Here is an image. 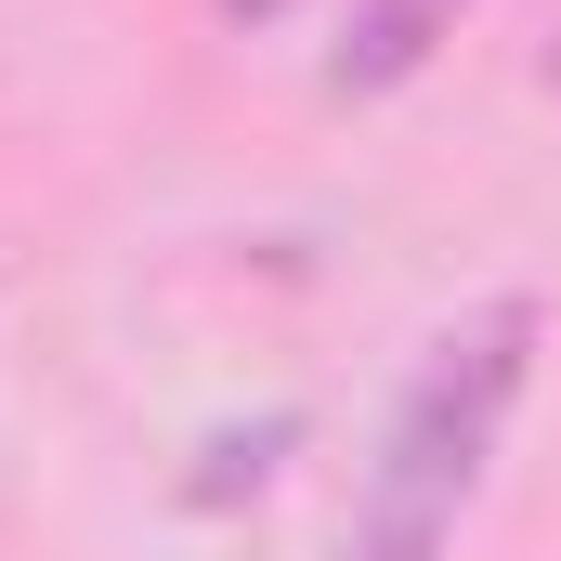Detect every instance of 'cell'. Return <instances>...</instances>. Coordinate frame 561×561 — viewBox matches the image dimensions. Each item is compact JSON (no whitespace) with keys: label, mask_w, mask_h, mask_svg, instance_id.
Here are the masks:
<instances>
[{"label":"cell","mask_w":561,"mask_h":561,"mask_svg":"<svg viewBox=\"0 0 561 561\" xmlns=\"http://www.w3.org/2000/svg\"><path fill=\"white\" fill-rule=\"evenodd\" d=\"M287 444H300V419H262V431H222V444H209V470H196L183 496H196V510H222L236 483H262V470H275Z\"/></svg>","instance_id":"3957f363"},{"label":"cell","mask_w":561,"mask_h":561,"mask_svg":"<svg viewBox=\"0 0 561 561\" xmlns=\"http://www.w3.org/2000/svg\"><path fill=\"white\" fill-rule=\"evenodd\" d=\"M457 13H470V0H366L327 79H340V92H392V79H419V66H431V39H444Z\"/></svg>","instance_id":"7a4b0ae2"},{"label":"cell","mask_w":561,"mask_h":561,"mask_svg":"<svg viewBox=\"0 0 561 561\" xmlns=\"http://www.w3.org/2000/svg\"><path fill=\"white\" fill-rule=\"evenodd\" d=\"M275 13H287V0H222V26H275Z\"/></svg>","instance_id":"277c9868"},{"label":"cell","mask_w":561,"mask_h":561,"mask_svg":"<svg viewBox=\"0 0 561 561\" xmlns=\"http://www.w3.org/2000/svg\"><path fill=\"white\" fill-rule=\"evenodd\" d=\"M536 379V300H483L431 340L379 419V457H366V496H353V536L340 561H444L470 496H483V457Z\"/></svg>","instance_id":"6da1fadb"}]
</instances>
